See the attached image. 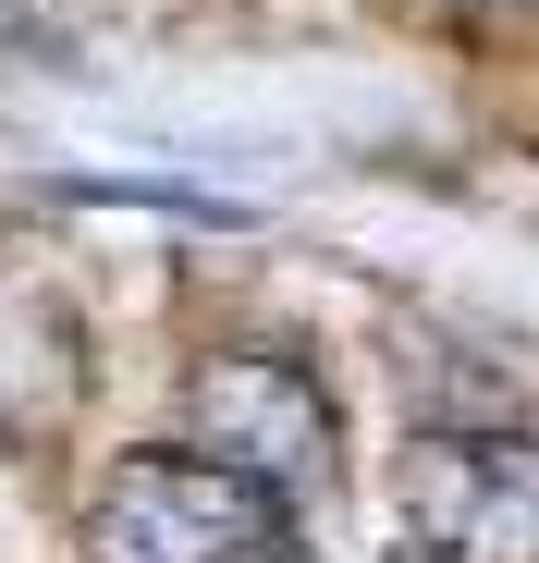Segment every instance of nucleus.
I'll return each mask as SVG.
<instances>
[{
  "label": "nucleus",
  "instance_id": "7ed1b4c3",
  "mask_svg": "<svg viewBox=\"0 0 539 563\" xmlns=\"http://www.w3.org/2000/svg\"><path fill=\"white\" fill-rule=\"evenodd\" d=\"M393 515L417 563H539V429H417Z\"/></svg>",
  "mask_w": 539,
  "mask_h": 563
},
{
  "label": "nucleus",
  "instance_id": "20e7f679",
  "mask_svg": "<svg viewBox=\"0 0 539 563\" xmlns=\"http://www.w3.org/2000/svg\"><path fill=\"white\" fill-rule=\"evenodd\" d=\"M454 13H527V0H454Z\"/></svg>",
  "mask_w": 539,
  "mask_h": 563
},
{
  "label": "nucleus",
  "instance_id": "f257e3e1",
  "mask_svg": "<svg viewBox=\"0 0 539 563\" xmlns=\"http://www.w3.org/2000/svg\"><path fill=\"white\" fill-rule=\"evenodd\" d=\"M295 490L245 478V465L197 441H135L99 465V490L74 515V563H295Z\"/></svg>",
  "mask_w": 539,
  "mask_h": 563
},
{
  "label": "nucleus",
  "instance_id": "f03ea898",
  "mask_svg": "<svg viewBox=\"0 0 539 563\" xmlns=\"http://www.w3.org/2000/svg\"><path fill=\"white\" fill-rule=\"evenodd\" d=\"M185 441L245 465V478L270 490H331L343 465V417H331V380L295 355V343H209L185 367Z\"/></svg>",
  "mask_w": 539,
  "mask_h": 563
}]
</instances>
